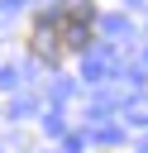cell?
<instances>
[{
  "label": "cell",
  "mask_w": 148,
  "mask_h": 153,
  "mask_svg": "<svg viewBox=\"0 0 148 153\" xmlns=\"http://www.w3.org/2000/svg\"><path fill=\"white\" fill-rule=\"evenodd\" d=\"M91 5H67V10H57V14H48V19H38L33 24V33H29V48L43 57V62H62L67 53H81L86 48V38H91Z\"/></svg>",
  "instance_id": "obj_1"
}]
</instances>
